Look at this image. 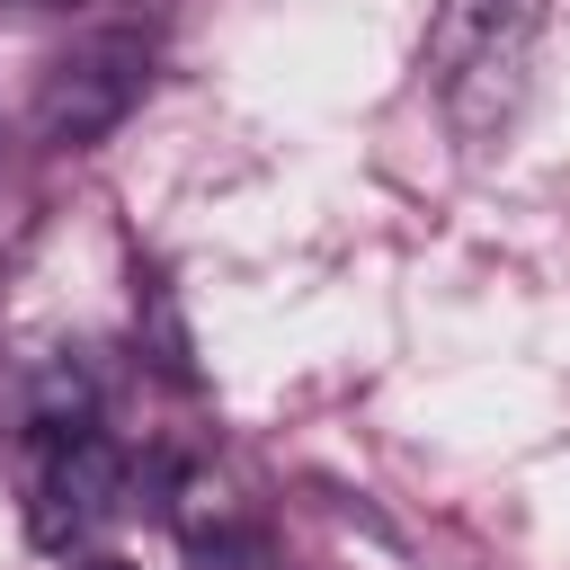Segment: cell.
Here are the masks:
<instances>
[{"mask_svg": "<svg viewBox=\"0 0 570 570\" xmlns=\"http://www.w3.org/2000/svg\"><path fill=\"white\" fill-rule=\"evenodd\" d=\"M89 428H98V383L71 356H45L27 374V436L36 445H62V436H89Z\"/></svg>", "mask_w": 570, "mask_h": 570, "instance_id": "5b68a950", "label": "cell"}, {"mask_svg": "<svg viewBox=\"0 0 570 570\" xmlns=\"http://www.w3.org/2000/svg\"><path fill=\"white\" fill-rule=\"evenodd\" d=\"M543 18H552V0H436L428 89H436V116L463 151H490L517 125V107L534 89Z\"/></svg>", "mask_w": 570, "mask_h": 570, "instance_id": "6da1fadb", "label": "cell"}, {"mask_svg": "<svg viewBox=\"0 0 570 570\" xmlns=\"http://www.w3.org/2000/svg\"><path fill=\"white\" fill-rule=\"evenodd\" d=\"M71 570H134V561H116V552H80Z\"/></svg>", "mask_w": 570, "mask_h": 570, "instance_id": "ba28073f", "label": "cell"}, {"mask_svg": "<svg viewBox=\"0 0 570 570\" xmlns=\"http://www.w3.org/2000/svg\"><path fill=\"white\" fill-rule=\"evenodd\" d=\"M27 9H80V0H27Z\"/></svg>", "mask_w": 570, "mask_h": 570, "instance_id": "9c48e42d", "label": "cell"}, {"mask_svg": "<svg viewBox=\"0 0 570 570\" xmlns=\"http://www.w3.org/2000/svg\"><path fill=\"white\" fill-rule=\"evenodd\" d=\"M169 525H178V552H187L196 570H285L267 517H258L223 472H178V481H169Z\"/></svg>", "mask_w": 570, "mask_h": 570, "instance_id": "277c9868", "label": "cell"}, {"mask_svg": "<svg viewBox=\"0 0 570 570\" xmlns=\"http://www.w3.org/2000/svg\"><path fill=\"white\" fill-rule=\"evenodd\" d=\"M134 330H142V347H151V365H160L169 383H196V365H187V321H178V294H169L160 276L134 294Z\"/></svg>", "mask_w": 570, "mask_h": 570, "instance_id": "8992f818", "label": "cell"}, {"mask_svg": "<svg viewBox=\"0 0 570 570\" xmlns=\"http://www.w3.org/2000/svg\"><path fill=\"white\" fill-rule=\"evenodd\" d=\"M125 490H134V472H125V454L89 428V436H62V445H45V463H36V499H27V534L45 543V552H89L116 517H125Z\"/></svg>", "mask_w": 570, "mask_h": 570, "instance_id": "3957f363", "label": "cell"}, {"mask_svg": "<svg viewBox=\"0 0 570 570\" xmlns=\"http://www.w3.org/2000/svg\"><path fill=\"white\" fill-rule=\"evenodd\" d=\"M36 223H45V214H36V187H27L18 169H0V276H9L18 258H27Z\"/></svg>", "mask_w": 570, "mask_h": 570, "instance_id": "52a82bcc", "label": "cell"}, {"mask_svg": "<svg viewBox=\"0 0 570 570\" xmlns=\"http://www.w3.org/2000/svg\"><path fill=\"white\" fill-rule=\"evenodd\" d=\"M151 89V45L142 36H89L71 53H53L36 71V98H27V134L45 151H98Z\"/></svg>", "mask_w": 570, "mask_h": 570, "instance_id": "7a4b0ae2", "label": "cell"}]
</instances>
